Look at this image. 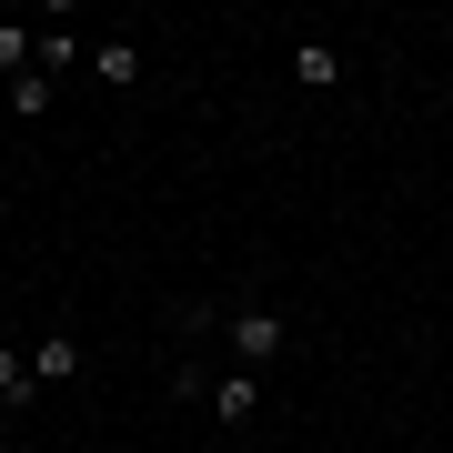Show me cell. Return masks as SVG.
Segmentation results:
<instances>
[{"label":"cell","mask_w":453,"mask_h":453,"mask_svg":"<svg viewBox=\"0 0 453 453\" xmlns=\"http://www.w3.org/2000/svg\"><path fill=\"white\" fill-rule=\"evenodd\" d=\"M181 333H211V342L232 353V372H262V363L292 353L282 303H262V292H242V303H181Z\"/></svg>","instance_id":"6da1fadb"},{"label":"cell","mask_w":453,"mask_h":453,"mask_svg":"<svg viewBox=\"0 0 453 453\" xmlns=\"http://www.w3.org/2000/svg\"><path fill=\"white\" fill-rule=\"evenodd\" d=\"M262 413V372H211V423H252Z\"/></svg>","instance_id":"7a4b0ae2"},{"label":"cell","mask_w":453,"mask_h":453,"mask_svg":"<svg viewBox=\"0 0 453 453\" xmlns=\"http://www.w3.org/2000/svg\"><path fill=\"white\" fill-rule=\"evenodd\" d=\"M292 81H303V91H342V50L303 31V41H292Z\"/></svg>","instance_id":"3957f363"},{"label":"cell","mask_w":453,"mask_h":453,"mask_svg":"<svg viewBox=\"0 0 453 453\" xmlns=\"http://www.w3.org/2000/svg\"><path fill=\"white\" fill-rule=\"evenodd\" d=\"M41 403V372H31V353H0V413H31Z\"/></svg>","instance_id":"277c9868"},{"label":"cell","mask_w":453,"mask_h":453,"mask_svg":"<svg viewBox=\"0 0 453 453\" xmlns=\"http://www.w3.org/2000/svg\"><path fill=\"white\" fill-rule=\"evenodd\" d=\"M91 71L111 91H131V81H142V41H91Z\"/></svg>","instance_id":"5b68a950"},{"label":"cell","mask_w":453,"mask_h":453,"mask_svg":"<svg viewBox=\"0 0 453 453\" xmlns=\"http://www.w3.org/2000/svg\"><path fill=\"white\" fill-rule=\"evenodd\" d=\"M31 372H41V393H50V383H71V372H81V342H71V333L31 342Z\"/></svg>","instance_id":"8992f818"},{"label":"cell","mask_w":453,"mask_h":453,"mask_svg":"<svg viewBox=\"0 0 453 453\" xmlns=\"http://www.w3.org/2000/svg\"><path fill=\"white\" fill-rule=\"evenodd\" d=\"M50 111V71L31 61V71H20V81H11V121H41Z\"/></svg>","instance_id":"52a82bcc"},{"label":"cell","mask_w":453,"mask_h":453,"mask_svg":"<svg viewBox=\"0 0 453 453\" xmlns=\"http://www.w3.org/2000/svg\"><path fill=\"white\" fill-rule=\"evenodd\" d=\"M31 50H41V31H20V20H0V81H20V71H31Z\"/></svg>","instance_id":"ba28073f"}]
</instances>
